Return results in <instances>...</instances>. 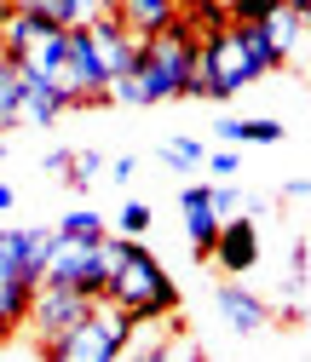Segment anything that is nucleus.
<instances>
[{
    "instance_id": "f257e3e1",
    "label": "nucleus",
    "mask_w": 311,
    "mask_h": 362,
    "mask_svg": "<svg viewBox=\"0 0 311 362\" xmlns=\"http://www.w3.org/2000/svg\"><path fill=\"white\" fill-rule=\"evenodd\" d=\"M288 64V47L277 40L271 18L265 23H225L196 40V75H191V98H237L242 86L277 75Z\"/></svg>"
},
{
    "instance_id": "f03ea898",
    "label": "nucleus",
    "mask_w": 311,
    "mask_h": 362,
    "mask_svg": "<svg viewBox=\"0 0 311 362\" xmlns=\"http://www.w3.org/2000/svg\"><path fill=\"white\" fill-rule=\"evenodd\" d=\"M191 75H196V29L179 18L162 29L156 40H139V58L127 75L110 81L115 104H167V98H191Z\"/></svg>"
},
{
    "instance_id": "7ed1b4c3",
    "label": "nucleus",
    "mask_w": 311,
    "mask_h": 362,
    "mask_svg": "<svg viewBox=\"0 0 311 362\" xmlns=\"http://www.w3.org/2000/svg\"><path fill=\"white\" fill-rule=\"evenodd\" d=\"M110 305H121L132 322H167L173 310H179V288H173V276L156 264V253L145 242H127L115 270H110V288H104Z\"/></svg>"
},
{
    "instance_id": "20e7f679",
    "label": "nucleus",
    "mask_w": 311,
    "mask_h": 362,
    "mask_svg": "<svg viewBox=\"0 0 311 362\" xmlns=\"http://www.w3.org/2000/svg\"><path fill=\"white\" fill-rule=\"evenodd\" d=\"M47 247L52 230H0V339L29 316V299L47 270Z\"/></svg>"
},
{
    "instance_id": "39448f33",
    "label": "nucleus",
    "mask_w": 311,
    "mask_h": 362,
    "mask_svg": "<svg viewBox=\"0 0 311 362\" xmlns=\"http://www.w3.org/2000/svg\"><path fill=\"white\" fill-rule=\"evenodd\" d=\"M132 334H139V322H132L121 305L93 299V310H86L69 334L40 345V362H121V351L132 345Z\"/></svg>"
},
{
    "instance_id": "423d86ee",
    "label": "nucleus",
    "mask_w": 311,
    "mask_h": 362,
    "mask_svg": "<svg viewBox=\"0 0 311 362\" xmlns=\"http://www.w3.org/2000/svg\"><path fill=\"white\" fill-rule=\"evenodd\" d=\"M40 282H47V288H75V293H86V299H104V288H110V259H104L98 242H64V236H52Z\"/></svg>"
},
{
    "instance_id": "0eeeda50",
    "label": "nucleus",
    "mask_w": 311,
    "mask_h": 362,
    "mask_svg": "<svg viewBox=\"0 0 311 362\" xmlns=\"http://www.w3.org/2000/svg\"><path fill=\"white\" fill-rule=\"evenodd\" d=\"M86 310H93V299H86V293H75V288H47V282H40L35 299H29V316H23V322H29L35 345H47V339L69 334Z\"/></svg>"
},
{
    "instance_id": "6e6552de",
    "label": "nucleus",
    "mask_w": 311,
    "mask_h": 362,
    "mask_svg": "<svg viewBox=\"0 0 311 362\" xmlns=\"http://www.w3.org/2000/svg\"><path fill=\"white\" fill-rule=\"evenodd\" d=\"M219 270H231V276H242V270L259 264V230H254V218H225L219 224V236H213V253H208Z\"/></svg>"
},
{
    "instance_id": "1a4fd4ad",
    "label": "nucleus",
    "mask_w": 311,
    "mask_h": 362,
    "mask_svg": "<svg viewBox=\"0 0 311 362\" xmlns=\"http://www.w3.org/2000/svg\"><path fill=\"white\" fill-rule=\"evenodd\" d=\"M115 18L132 40H156L162 29H173L185 12H179V0H115Z\"/></svg>"
},
{
    "instance_id": "9d476101",
    "label": "nucleus",
    "mask_w": 311,
    "mask_h": 362,
    "mask_svg": "<svg viewBox=\"0 0 311 362\" xmlns=\"http://www.w3.org/2000/svg\"><path fill=\"white\" fill-rule=\"evenodd\" d=\"M86 35H93V52H98V64H104V75H110V81L132 69V58H139V40L121 29V18H115V12H110V18H98V23H86Z\"/></svg>"
},
{
    "instance_id": "9b49d317",
    "label": "nucleus",
    "mask_w": 311,
    "mask_h": 362,
    "mask_svg": "<svg viewBox=\"0 0 311 362\" xmlns=\"http://www.w3.org/2000/svg\"><path fill=\"white\" fill-rule=\"evenodd\" d=\"M213 305H219V316H225L231 334H259L265 322H271V305H265L259 293H248L242 282H225L213 293Z\"/></svg>"
},
{
    "instance_id": "f8f14e48",
    "label": "nucleus",
    "mask_w": 311,
    "mask_h": 362,
    "mask_svg": "<svg viewBox=\"0 0 311 362\" xmlns=\"http://www.w3.org/2000/svg\"><path fill=\"white\" fill-rule=\"evenodd\" d=\"M18 86H23V98H18V121H29V127H52L64 110H69V98L58 93L52 81H40V75H29L23 64H18Z\"/></svg>"
},
{
    "instance_id": "ddd939ff",
    "label": "nucleus",
    "mask_w": 311,
    "mask_h": 362,
    "mask_svg": "<svg viewBox=\"0 0 311 362\" xmlns=\"http://www.w3.org/2000/svg\"><path fill=\"white\" fill-rule=\"evenodd\" d=\"M179 213H185V236H191L196 259H208L213 253V236H219V218L208 207V185H185L179 190Z\"/></svg>"
},
{
    "instance_id": "4468645a",
    "label": "nucleus",
    "mask_w": 311,
    "mask_h": 362,
    "mask_svg": "<svg viewBox=\"0 0 311 362\" xmlns=\"http://www.w3.org/2000/svg\"><path fill=\"white\" fill-rule=\"evenodd\" d=\"M121 362H202V345L196 339H179V334H162V339H150V345H139V351H121Z\"/></svg>"
},
{
    "instance_id": "2eb2a0df",
    "label": "nucleus",
    "mask_w": 311,
    "mask_h": 362,
    "mask_svg": "<svg viewBox=\"0 0 311 362\" xmlns=\"http://www.w3.org/2000/svg\"><path fill=\"white\" fill-rule=\"evenodd\" d=\"M52 236H64V242H104V236H110V224H104V213H93V207H75V213L58 218V230H52Z\"/></svg>"
},
{
    "instance_id": "dca6fc26",
    "label": "nucleus",
    "mask_w": 311,
    "mask_h": 362,
    "mask_svg": "<svg viewBox=\"0 0 311 362\" xmlns=\"http://www.w3.org/2000/svg\"><path fill=\"white\" fill-rule=\"evenodd\" d=\"M18 98H23V86H18V64H12V58H0V132H6V127H23V121H18Z\"/></svg>"
},
{
    "instance_id": "f3484780",
    "label": "nucleus",
    "mask_w": 311,
    "mask_h": 362,
    "mask_svg": "<svg viewBox=\"0 0 311 362\" xmlns=\"http://www.w3.org/2000/svg\"><path fill=\"white\" fill-rule=\"evenodd\" d=\"M225 23H265L271 12H283V0H219Z\"/></svg>"
},
{
    "instance_id": "a211bd4d",
    "label": "nucleus",
    "mask_w": 311,
    "mask_h": 362,
    "mask_svg": "<svg viewBox=\"0 0 311 362\" xmlns=\"http://www.w3.org/2000/svg\"><path fill=\"white\" fill-rule=\"evenodd\" d=\"M208 207H213L219 224H225V218H242V207H254V202L237 190V178H231V185H208Z\"/></svg>"
},
{
    "instance_id": "6ab92c4d",
    "label": "nucleus",
    "mask_w": 311,
    "mask_h": 362,
    "mask_svg": "<svg viewBox=\"0 0 311 362\" xmlns=\"http://www.w3.org/2000/svg\"><path fill=\"white\" fill-rule=\"evenodd\" d=\"M150 218H156V213H150L145 202H121V213H115V236H127V242H139V236L150 230Z\"/></svg>"
},
{
    "instance_id": "aec40b11",
    "label": "nucleus",
    "mask_w": 311,
    "mask_h": 362,
    "mask_svg": "<svg viewBox=\"0 0 311 362\" xmlns=\"http://www.w3.org/2000/svg\"><path fill=\"white\" fill-rule=\"evenodd\" d=\"M98 173H104V156H98V150H75V156H69V173H64V178H69L75 190H86V185H93Z\"/></svg>"
},
{
    "instance_id": "412c9836",
    "label": "nucleus",
    "mask_w": 311,
    "mask_h": 362,
    "mask_svg": "<svg viewBox=\"0 0 311 362\" xmlns=\"http://www.w3.org/2000/svg\"><path fill=\"white\" fill-rule=\"evenodd\" d=\"M202 156H208V150H202L196 139H173V144H162V161H167V167H179V173L202 167Z\"/></svg>"
},
{
    "instance_id": "4be33fe9",
    "label": "nucleus",
    "mask_w": 311,
    "mask_h": 362,
    "mask_svg": "<svg viewBox=\"0 0 311 362\" xmlns=\"http://www.w3.org/2000/svg\"><path fill=\"white\" fill-rule=\"evenodd\" d=\"M237 144H283V121H237Z\"/></svg>"
},
{
    "instance_id": "5701e85b",
    "label": "nucleus",
    "mask_w": 311,
    "mask_h": 362,
    "mask_svg": "<svg viewBox=\"0 0 311 362\" xmlns=\"http://www.w3.org/2000/svg\"><path fill=\"white\" fill-rule=\"evenodd\" d=\"M202 167L213 173V185H231V178L242 173V156H237V150H208V156H202Z\"/></svg>"
},
{
    "instance_id": "b1692460",
    "label": "nucleus",
    "mask_w": 311,
    "mask_h": 362,
    "mask_svg": "<svg viewBox=\"0 0 311 362\" xmlns=\"http://www.w3.org/2000/svg\"><path fill=\"white\" fill-rule=\"evenodd\" d=\"M0 362H40V345L35 339H0Z\"/></svg>"
},
{
    "instance_id": "393cba45",
    "label": "nucleus",
    "mask_w": 311,
    "mask_h": 362,
    "mask_svg": "<svg viewBox=\"0 0 311 362\" xmlns=\"http://www.w3.org/2000/svg\"><path fill=\"white\" fill-rule=\"evenodd\" d=\"M132 173H139V156H115V161H110V178H115V185H132Z\"/></svg>"
},
{
    "instance_id": "a878e982",
    "label": "nucleus",
    "mask_w": 311,
    "mask_h": 362,
    "mask_svg": "<svg viewBox=\"0 0 311 362\" xmlns=\"http://www.w3.org/2000/svg\"><path fill=\"white\" fill-rule=\"evenodd\" d=\"M69 156H75V150H52V156H47V173H69Z\"/></svg>"
},
{
    "instance_id": "bb28decb",
    "label": "nucleus",
    "mask_w": 311,
    "mask_h": 362,
    "mask_svg": "<svg viewBox=\"0 0 311 362\" xmlns=\"http://www.w3.org/2000/svg\"><path fill=\"white\" fill-rule=\"evenodd\" d=\"M12 202H18V190H12V185H0V213H6Z\"/></svg>"
},
{
    "instance_id": "cd10ccee",
    "label": "nucleus",
    "mask_w": 311,
    "mask_h": 362,
    "mask_svg": "<svg viewBox=\"0 0 311 362\" xmlns=\"http://www.w3.org/2000/svg\"><path fill=\"white\" fill-rule=\"evenodd\" d=\"M0 156H6V144H0Z\"/></svg>"
}]
</instances>
